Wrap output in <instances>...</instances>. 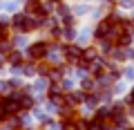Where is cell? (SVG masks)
Masks as SVG:
<instances>
[{
	"instance_id": "1",
	"label": "cell",
	"mask_w": 134,
	"mask_h": 130,
	"mask_svg": "<svg viewBox=\"0 0 134 130\" xmlns=\"http://www.w3.org/2000/svg\"><path fill=\"white\" fill-rule=\"evenodd\" d=\"M45 52H47V49H45L43 43H36V45H31V47H29V56H34V58L45 56Z\"/></svg>"
},
{
	"instance_id": "2",
	"label": "cell",
	"mask_w": 134,
	"mask_h": 130,
	"mask_svg": "<svg viewBox=\"0 0 134 130\" xmlns=\"http://www.w3.org/2000/svg\"><path fill=\"white\" fill-rule=\"evenodd\" d=\"M5 36V27H2V23H0V38Z\"/></svg>"
}]
</instances>
